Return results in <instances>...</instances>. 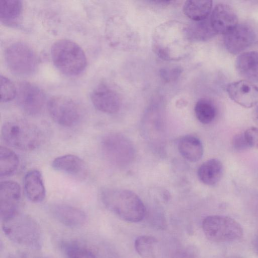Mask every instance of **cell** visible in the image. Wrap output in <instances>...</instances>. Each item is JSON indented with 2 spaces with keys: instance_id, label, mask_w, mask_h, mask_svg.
I'll list each match as a JSON object with an SVG mask.
<instances>
[{
  "instance_id": "cell-1",
  "label": "cell",
  "mask_w": 258,
  "mask_h": 258,
  "mask_svg": "<svg viewBox=\"0 0 258 258\" xmlns=\"http://www.w3.org/2000/svg\"><path fill=\"white\" fill-rule=\"evenodd\" d=\"M191 41L187 26L176 21H169L155 30L152 47L163 59L179 60L187 55Z\"/></svg>"
},
{
  "instance_id": "cell-28",
  "label": "cell",
  "mask_w": 258,
  "mask_h": 258,
  "mask_svg": "<svg viewBox=\"0 0 258 258\" xmlns=\"http://www.w3.org/2000/svg\"><path fill=\"white\" fill-rule=\"evenodd\" d=\"M188 30L191 40H206L216 34L211 25L209 19L196 22L191 26L188 27Z\"/></svg>"
},
{
  "instance_id": "cell-4",
  "label": "cell",
  "mask_w": 258,
  "mask_h": 258,
  "mask_svg": "<svg viewBox=\"0 0 258 258\" xmlns=\"http://www.w3.org/2000/svg\"><path fill=\"white\" fill-rule=\"evenodd\" d=\"M2 137L9 146L22 151L34 150L42 144L44 138L41 129L26 120L15 118L5 122Z\"/></svg>"
},
{
  "instance_id": "cell-37",
  "label": "cell",
  "mask_w": 258,
  "mask_h": 258,
  "mask_svg": "<svg viewBox=\"0 0 258 258\" xmlns=\"http://www.w3.org/2000/svg\"><path fill=\"white\" fill-rule=\"evenodd\" d=\"M229 258H238L237 257H229Z\"/></svg>"
},
{
  "instance_id": "cell-24",
  "label": "cell",
  "mask_w": 258,
  "mask_h": 258,
  "mask_svg": "<svg viewBox=\"0 0 258 258\" xmlns=\"http://www.w3.org/2000/svg\"><path fill=\"white\" fill-rule=\"evenodd\" d=\"M60 250L63 258H97L92 249L77 241L62 242Z\"/></svg>"
},
{
  "instance_id": "cell-29",
  "label": "cell",
  "mask_w": 258,
  "mask_h": 258,
  "mask_svg": "<svg viewBox=\"0 0 258 258\" xmlns=\"http://www.w3.org/2000/svg\"><path fill=\"white\" fill-rule=\"evenodd\" d=\"M1 100L7 102L13 99L16 95L17 88L8 78L2 75L0 77Z\"/></svg>"
},
{
  "instance_id": "cell-11",
  "label": "cell",
  "mask_w": 258,
  "mask_h": 258,
  "mask_svg": "<svg viewBox=\"0 0 258 258\" xmlns=\"http://www.w3.org/2000/svg\"><path fill=\"white\" fill-rule=\"evenodd\" d=\"M21 198V188L18 183L11 180L0 183V214L1 220L19 212Z\"/></svg>"
},
{
  "instance_id": "cell-35",
  "label": "cell",
  "mask_w": 258,
  "mask_h": 258,
  "mask_svg": "<svg viewBox=\"0 0 258 258\" xmlns=\"http://www.w3.org/2000/svg\"><path fill=\"white\" fill-rule=\"evenodd\" d=\"M255 249L258 253V235L256 236L255 240Z\"/></svg>"
},
{
  "instance_id": "cell-25",
  "label": "cell",
  "mask_w": 258,
  "mask_h": 258,
  "mask_svg": "<svg viewBox=\"0 0 258 258\" xmlns=\"http://www.w3.org/2000/svg\"><path fill=\"white\" fill-rule=\"evenodd\" d=\"M19 159L11 149L4 146L0 147V176L7 177L13 174L18 169Z\"/></svg>"
},
{
  "instance_id": "cell-12",
  "label": "cell",
  "mask_w": 258,
  "mask_h": 258,
  "mask_svg": "<svg viewBox=\"0 0 258 258\" xmlns=\"http://www.w3.org/2000/svg\"><path fill=\"white\" fill-rule=\"evenodd\" d=\"M226 91L230 99L245 108L258 103V87L247 80H239L229 84Z\"/></svg>"
},
{
  "instance_id": "cell-20",
  "label": "cell",
  "mask_w": 258,
  "mask_h": 258,
  "mask_svg": "<svg viewBox=\"0 0 258 258\" xmlns=\"http://www.w3.org/2000/svg\"><path fill=\"white\" fill-rule=\"evenodd\" d=\"M223 173V166L220 160L212 158L204 162L199 168L198 176L203 183L213 185L221 179Z\"/></svg>"
},
{
  "instance_id": "cell-16",
  "label": "cell",
  "mask_w": 258,
  "mask_h": 258,
  "mask_svg": "<svg viewBox=\"0 0 258 258\" xmlns=\"http://www.w3.org/2000/svg\"><path fill=\"white\" fill-rule=\"evenodd\" d=\"M209 20L216 34L225 35L238 25L235 11L231 6L225 4H219L215 7Z\"/></svg>"
},
{
  "instance_id": "cell-13",
  "label": "cell",
  "mask_w": 258,
  "mask_h": 258,
  "mask_svg": "<svg viewBox=\"0 0 258 258\" xmlns=\"http://www.w3.org/2000/svg\"><path fill=\"white\" fill-rule=\"evenodd\" d=\"M224 35V43L226 49L234 54L240 53L246 49L255 39L253 29L244 24H238Z\"/></svg>"
},
{
  "instance_id": "cell-17",
  "label": "cell",
  "mask_w": 258,
  "mask_h": 258,
  "mask_svg": "<svg viewBox=\"0 0 258 258\" xmlns=\"http://www.w3.org/2000/svg\"><path fill=\"white\" fill-rule=\"evenodd\" d=\"M24 188L26 196L30 201L40 203L45 199L46 190L39 171L33 169L27 172L24 179Z\"/></svg>"
},
{
  "instance_id": "cell-26",
  "label": "cell",
  "mask_w": 258,
  "mask_h": 258,
  "mask_svg": "<svg viewBox=\"0 0 258 258\" xmlns=\"http://www.w3.org/2000/svg\"><path fill=\"white\" fill-rule=\"evenodd\" d=\"M158 240L149 235L138 237L135 241V248L142 258H155L157 253Z\"/></svg>"
},
{
  "instance_id": "cell-21",
  "label": "cell",
  "mask_w": 258,
  "mask_h": 258,
  "mask_svg": "<svg viewBox=\"0 0 258 258\" xmlns=\"http://www.w3.org/2000/svg\"><path fill=\"white\" fill-rule=\"evenodd\" d=\"M178 149L182 157L191 162L200 160L204 152L203 146L200 140L191 135L185 136L179 140Z\"/></svg>"
},
{
  "instance_id": "cell-2",
  "label": "cell",
  "mask_w": 258,
  "mask_h": 258,
  "mask_svg": "<svg viewBox=\"0 0 258 258\" xmlns=\"http://www.w3.org/2000/svg\"><path fill=\"white\" fill-rule=\"evenodd\" d=\"M101 199L109 211L125 221L138 222L146 215V208L142 201L131 190L105 188L101 192Z\"/></svg>"
},
{
  "instance_id": "cell-22",
  "label": "cell",
  "mask_w": 258,
  "mask_h": 258,
  "mask_svg": "<svg viewBox=\"0 0 258 258\" xmlns=\"http://www.w3.org/2000/svg\"><path fill=\"white\" fill-rule=\"evenodd\" d=\"M22 3L18 0L0 1V19L9 26L17 24L22 13Z\"/></svg>"
},
{
  "instance_id": "cell-15",
  "label": "cell",
  "mask_w": 258,
  "mask_h": 258,
  "mask_svg": "<svg viewBox=\"0 0 258 258\" xmlns=\"http://www.w3.org/2000/svg\"><path fill=\"white\" fill-rule=\"evenodd\" d=\"M53 217L61 224L70 228H79L87 221L86 213L79 208L64 204H54L49 207Z\"/></svg>"
},
{
  "instance_id": "cell-34",
  "label": "cell",
  "mask_w": 258,
  "mask_h": 258,
  "mask_svg": "<svg viewBox=\"0 0 258 258\" xmlns=\"http://www.w3.org/2000/svg\"><path fill=\"white\" fill-rule=\"evenodd\" d=\"M254 118L255 122L258 124V105L257 106L254 111Z\"/></svg>"
},
{
  "instance_id": "cell-36",
  "label": "cell",
  "mask_w": 258,
  "mask_h": 258,
  "mask_svg": "<svg viewBox=\"0 0 258 258\" xmlns=\"http://www.w3.org/2000/svg\"><path fill=\"white\" fill-rule=\"evenodd\" d=\"M36 258H47V257H36Z\"/></svg>"
},
{
  "instance_id": "cell-30",
  "label": "cell",
  "mask_w": 258,
  "mask_h": 258,
  "mask_svg": "<svg viewBox=\"0 0 258 258\" xmlns=\"http://www.w3.org/2000/svg\"><path fill=\"white\" fill-rule=\"evenodd\" d=\"M243 133L249 147L258 149V128L249 127Z\"/></svg>"
},
{
  "instance_id": "cell-6",
  "label": "cell",
  "mask_w": 258,
  "mask_h": 258,
  "mask_svg": "<svg viewBox=\"0 0 258 258\" xmlns=\"http://www.w3.org/2000/svg\"><path fill=\"white\" fill-rule=\"evenodd\" d=\"M202 228L207 238L215 242H232L240 239L243 229L234 219L225 216L212 215L206 217Z\"/></svg>"
},
{
  "instance_id": "cell-3",
  "label": "cell",
  "mask_w": 258,
  "mask_h": 258,
  "mask_svg": "<svg viewBox=\"0 0 258 258\" xmlns=\"http://www.w3.org/2000/svg\"><path fill=\"white\" fill-rule=\"evenodd\" d=\"M2 228L7 237L18 245L34 250L40 249L42 245L41 227L28 215L18 212L2 220Z\"/></svg>"
},
{
  "instance_id": "cell-10",
  "label": "cell",
  "mask_w": 258,
  "mask_h": 258,
  "mask_svg": "<svg viewBox=\"0 0 258 258\" xmlns=\"http://www.w3.org/2000/svg\"><path fill=\"white\" fill-rule=\"evenodd\" d=\"M16 97L21 109L30 115H36L41 113L45 102L43 91L37 86L27 82L18 84Z\"/></svg>"
},
{
  "instance_id": "cell-32",
  "label": "cell",
  "mask_w": 258,
  "mask_h": 258,
  "mask_svg": "<svg viewBox=\"0 0 258 258\" xmlns=\"http://www.w3.org/2000/svg\"><path fill=\"white\" fill-rule=\"evenodd\" d=\"M182 71L179 67L174 68L172 69H162L160 71L161 77L166 81H171L176 79L181 73Z\"/></svg>"
},
{
  "instance_id": "cell-23",
  "label": "cell",
  "mask_w": 258,
  "mask_h": 258,
  "mask_svg": "<svg viewBox=\"0 0 258 258\" xmlns=\"http://www.w3.org/2000/svg\"><path fill=\"white\" fill-rule=\"evenodd\" d=\"M212 7L211 1H187L183 7L185 16L195 22L208 18Z\"/></svg>"
},
{
  "instance_id": "cell-7",
  "label": "cell",
  "mask_w": 258,
  "mask_h": 258,
  "mask_svg": "<svg viewBox=\"0 0 258 258\" xmlns=\"http://www.w3.org/2000/svg\"><path fill=\"white\" fill-rule=\"evenodd\" d=\"M5 59L8 69L19 76H28L36 70L38 64L33 49L23 42H15L6 49Z\"/></svg>"
},
{
  "instance_id": "cell-8",
  "label": "cell",
  "mask_w": 258,
  "mask_h": 258,
  "mask_svg": "<svg viewBox=\"0 0 258 258\" xmlns=\"http://www.w3.org/2000/svg\"><path fill=\"white\" fill-rule=\"evenodd\" d=\"M47 109L51 118L62 126L72 127L80 120L82 111L79 105L72 98L62 95L51 98Z\"/></svg>"
},
{
  "instance_id": "cell-33",
  "label": "cell",
  "mask_w": 258,
  "mask_h": 258,
  "mask_svg": "<svg viewBox=\"0 0 258 258\" xmlns=\"http://www.w3.org/2000/svg\"><path fill=\"white\" fill-rule=\"evenodd\" d=\"M173 258H196V255L192 248H187L177 251Z\"/></svg>"
},
{
  "instance_id": "cell-19",
  "label": "cell",
  "mask_w": 258,
  "mask_h": 258,
  "mask_svg": "<svg viewBox=\"0 0 258 258\" xmlns=\"http://www.w3.org/2000/svg\"><path fill=\"white\" fill-rule=\"evenodd\" d=\"M52 168L75 177H82L86 171L84 162L78 156L67 154L55 158L51 163Z\"/></svg>"
},
{
  "instance_id": "cell-5",
  "label": "cell",
  "mask_w": 258,
  "mask_h": 258,
  "mask_svg": "<svg viewBox=\"0 0 258 258\" xmlns=\"http://www.w3.org/2000/svg\"><path fill=\"white\" fill-rule=\"evenodd\" d=\"M51 56L55 67L67 76L80 74L87 65L84 51L70 40L60 39L55 41L51 48Z\"/></svg>"
},
{
  "instance_id": "cell-9",
  "label": "cell",
  "mask_w": 258,
  "mask_h": 258,
  "mask_svg": "<svg viewBox=\"0 0 258 258\" xmlns=\"http://www.w3.org/2000/svg\"><path fill=\"white\" fill-rule=\"evenodd\" d=\"M101 144L105 158L114 165L123 166L130 162L133 158V147L121 135L108 134L103 138Z\"/></svg>"
},
{
  "instance_id": "cell-27",
  "label": "cell",
  "mask_w": 258,
  "mask_h": 258,
  "mask_svg": "<svg viewBox=\"0 0 258 258\" xmlns=\"http://www.w3.org/2000/svg\"><path fill=\"white\" fill-rule=\"evenodd\" d=\"M195 112L200 122L203 124H209L215 119L216 109L213 103L210 100L202 98L196 103Z\"/></svg>"
},
{
  "instance_id": "cell-14",
  "label": "cell",
  "mask_w": 258,
  "mask_h": 258,
  "mask_svg": "<svg viewBox=\"0 0 258 258\" xmlns=\"http://www.w3.org/2000/svg\"><path fill=\"white\" fill-rule=\"evenodd\" d=\"M90 98L95 107L103 112L112 114L119 109L120 100L118 94L106 84H100L94 88Z\"/></svg>"
},
{
  "instance_id": "cell-31",
  "label": "cell",
  "mask_w": 258,
  "mask_h": 258,
  "mask_svg": "<svg viewBox=\"0 0 258 258\" xmlns=\"http://www.w3.org/2000/svg\"><path fill=\"white\" fill-rule=\"evenodd\" d=\"M232 146L237 151H243L250 148L244 133H240L235 135L232 140Z\"/></svg>"
},
{
  "instance_id": "cell-18",
  "label": "cell",
  "mask_w": 258,
  "mask_h": 258,
  "mask_svg": "<svg viewBox=\"0 0 258 258\" xmlns=\"http://www.w3.org/2000/svg\"><path fill=\"white\" fill-rule=\"evenodd\" d=\"M236 69L246 80L258 82V52L247 51L240 53L235 61Z\"/></svg>"
}]
</instances>
